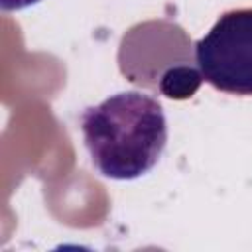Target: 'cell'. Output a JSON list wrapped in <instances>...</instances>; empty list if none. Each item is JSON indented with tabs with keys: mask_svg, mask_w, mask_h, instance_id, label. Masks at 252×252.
Wrapping results in <instances>:
<instances>
[{
	"mask_svg": "<svg viewBox=\"0 0 252 252\" xmlns=\"http://www.w3.org/2000/svg\"><path fill=\"white\" fill-rule=\"evenodd\" d=\"M203 75L197 65L189 63H173L167 65L158 79V89L163 96L173 100H185L191 98L199 87L203 85Z\"/></svg>",
	"mask_w": 252,
	"mask_h": 252,
	"instance_id": "obj_3",
	"label": "cell"
},
{
	"mask_svg": "<svg viewBox=\"0 0 252 252\" xmlns=\"http://www.w3.org/2000/svg\"><path fill=\"white\" fill-rule=\"evenodd\" d=\"M81 132L100 175L130 181L159 161L167 144L163 106L140 91L116 93L81 114Z\"/></svg>",
	"mask_w": 252,
	"mask_h": 252,
	"instance_id": "obj_1",
	"label": "cell"
},
{
	"mask_svg": "<svg viewBox=\"0 0 252 252\" xmlns=\"http://www.w3.org/2000/svg\"><path fill=\"white\" fill-rule=\"evenodd\" d=\"M41 0H0V8H2V12H18V10L35 6Z\"/></svg>",
	"mask_w": 252,
	"mask_h": 252,
	"instance_id": "obj_4",
	"label": "cell"
},
{
	"mask_svg": "<svg viewBox=\"0 0 252 252\" xmlns=\"http://www.w3.org/2000/svg\"><path fill=\"white\" fill-rule=\"evenodd\" d=\"M195 63L217 91L252 96V8L220 14L195 43Z\"/></svg>",
	"mask_w": 252,
	"mask_h": 252,
	"instance_id": "obj_2",
	"label": "cell"
}]
</instances>
